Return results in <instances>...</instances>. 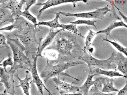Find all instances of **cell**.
I'll list each match as a JSON object with an SVG mask.
<instances>
[{
    "label": "cell",
    "mask_w": 127,
    "mask_h": 95,
    "mask_svg": "<svg viewBox=\"0 0 127 95\" xmlns=\"http://www.w3.org/2000/svg\"><path fill=\"white\" fill-rule=\"evenodd\" d=\"M22 17L18 28L12 32L24 47L26 56L28 57L31 54L32 58L36 56L39 45L43 39L40 38L39 41L37 40L36 35L40 29Z\"/></svg>",
    "instance_id": "6da1fadb"
},
{
    "label": "cell",
    "mask_w": 127,
    "mask_h": 95,
    "mask_svg": "<svg viewBox=\"0 0 127 95\" xmlns=\"http://www.w3.org/2000/svg\"><path fill=\"white\" fill-rule=\"evenodd\" d=\"M68 32L62 30L57 35L53 42L44 50H52L57 53V58L51 60L53 64L73 61L75 57L71 53L73 46L68 38Z\"/></svg>",
    "instance_id": "7a4b0ae2"
},
{
    "label": "cell",
    "mask_w": 127,
    "mask_h": 95,
    "mask_svg": "<svg viewBox=\"0 0 127 95\" xmlns=\"http://www.w3.org/2000/svg\"><path fill=\"white\" fill-rule=\"evenodd\" d=\"M81 64L85 65L84 62L80 60L53 64L51 60L46 58V64L41 72L40 76L45 84L50 78L55 77H60L61 76L69 77L77 81L84 80L77 79L71 76L67 73L64 72L65 70L71 67L77 66Z\"/></svg>",
    "instance_id": "3957f363"
},
{
    "label": "cell",
    "mask_w": 127,
    "mask_h": 95,
    "mask_svg": "<svg viewBox=\"0 0 127 95\" xmlns=\"http://www.w3.org/2000/svg\"><path fill=\"white\" fill-rule=\"evenodd\" d=\"M6 37L7 44L11 49L13 56V65L9 71L19 69L28 70V68L24 67L23 65L26 64L30 68L32 62L24 53L25 50L24 47L17 38H11L8 35Z\"/></svg>",
    "instance_id": "277c9868"
},
{
    "label": "cell",
    "mask_w": 127,
    "mask_h": 95,
    "mask_svg": "<svg viewBox=\"0 0 127 95\" xmlns=\"http://www.w3.org/2000/svg\"><path fill=\"white\" fill-rule=\"evenodd\" d=\"M84 55L78 57L79 60L86 63L89 69L92 67L97 68L104 70L111 69L113 63V58L115 54V52H112L110 57L108 59L103 60L97 59L89 54L86 51L82 49Z\"/></svg>",
    "instance_id": "5b68a950"
},
{
    "label": "cell",
    "mask_w": 127,
    "mask_h": 95,
    "mask_svg": "<svg viewBox=\"0 0 127 95\" xmlns=\"http://www.w3.org/2000/svg\"><path fill=\"white\" fill-rule=\"evenodd\" d=\"M108 6V5L103 7L99 8L95 11L89 12L74 13L59 11L58 13L66 17L73 16L77 18H93L101 20L104 18V16L108 12L111 11Z\"/></svg>",
    "instance_id": "8992f818"
},
{
    "label": "cell",
    "mask_w": 127,
    "mask_h": 95,
    "mask_svg": "<svg viewBox=\"0 0 127 95\" xmlns=\"http://www.w3.org/2000/svg\"><path fill=\"white\" fill-rule=\"evenodd\" d=\"M16 70L5 71L3 68L0 67V82L2 83L5 87L3 93L10 95H14L15 93L14 75Z\"/></svg>",
    "instance_id": "52a82bcc"
},
{
    "label": "cell",
    "mask_w": 127,
    "mask_h": 95,
    "mask_svg": "<svg viewBox=\"0 0 127 95\" xmlns=\"http://www.w3.org/2000/svg\"><path fill=\"white\" fill-rule=\"evenodd\" d=\"M37 57L38 56H36L32 58L33 59L32 65L30 68H28V70L31 72L32 77V82L36 85L39 92L41 95H44L43 88L48 93L50 92L46 87L38 75L36 66Z\"/></svg>",
    "instance_id": "ba28073f"
},
{
    "label": "cell",
    "mask_w": 127,
    "mask_h": 95,
    "mask_svg": "<svg viewBox=\"0 0 127 95\" xmlns=\"http://www.w3.org/2000/svg\"><path fill=\"white\" fill-rule=\"evenodd\" d=\"M53 80L60 94L75 93L79 91V87L62 81L60 80V77H54Z\"/></svg>",
    "instance_id": "9c48e42d"
},
{
    "label": "cell",
    "mask_w": 127,
    "mask_h": 95,
    "mask_svg": "<svg viewBox=\"0 0 127 95\" xmlns=\"http://www.w3.org/2000/svg\"><path fill=\"white\" fill-rule=\"evenodd\" d=\"M25 0H9L5 4V7L10 11L13 17L15 19L21 16L22 9Z\"/></svg>",
    "instance_id": "30bf717a"
},
{
    "label": "cell",
    "mask_w": 127,
    "mask_h": 95,
    "mask_svg": "<svg viewBox=\"0 0 127 95\" xmlns=\"http://www.w3.org/2000/svg\"><path fill=\"white\" fill-rule=\"evenodd\" d=\"M63 30L61 28L55 31L53 28H51L45 39L40 42L39 45L36 56L38 57H42V53L44 50L49 45L53 42L57 34Z\"/></svg>",
    "instance_id": "8fae6325"
},
{
    "label": "cell",
    "mask_w": 127,
    "mask_h": 95,
    "mask_svg": "<svg viewBox=\"0 0 127 95\" xmlns=\"http://www.w3.org/2000/svg\"><path fill=\"white\" fill-rule=\"evenodd\" d=\"M113 62L117 66L116 71L118 70L123 75L127 77V58L122 54L118 52L115 53L113 57Z\"/></svg>",
    "instance_id": "7c38bea8"
},
{
    "label": "cell",
    "mask_w": 127,
    "mask_h": 95,
    "mask_svg": "<svg viewBox=\"0 0 127 95\" xmlns=\"http://www.w3.org/2000/svg\"><path fill=\"white\" fill-rule=\"evenodd\" d=\"M82 1L85 3V0H47L46 2L42 3H38L37 5H43V6L38 12L37 18L39 17L42 12L47 8L53 6H55L60 4L67 3H72L74 7L75 6L76 3L77 2Z\"/></svg>",
    "instance_id": "4fadbf2b"
},
{
    "label": "cell",
    "mask_w": 127,
    "mask_h": 95,
    "mask_svg": "<svg viewBox=\"0 0 127 95\" xmlns=\"http://www.w3.org/2000/svg\"><path fill=\"white\" fill-rule=\"evenodd\" d=\"M98 84L103 85L101 92L104 93L112 92H118L119 90L115 88L113 85L114 79L107 77H99L97 78Z\"/></svg>",
    "instance_id": "5bb4252c"
},
{
    "label": "cell",
    "mask_w": 127,
    "mask_h": 95,
    "mask_svg": "<svg viewBox=\"0 0 127 95\" xmlns=\"http://www.w3.org/2000/svg\"><path fill=\"white\" fill-rule=\"evenodd\" d=\"M90 71L95 76L98 75H102L111 77L115 76L122 77L125 78H127V77L120 73L117 71H109L108 70L103 69L100 68L92 67L89 69Z\"/></svg>",
    "instance_id": "9a60e30c"
},
{
    "label": "cell",
    "mask_w": 127,
    "mask_h": 95,
    "mask_svg": "<svg viewBox=\"0 0 127 95\" xmlns=\"http://www.w3.org/2000/svg\"><path fill=\"white\" fill-rule=\"evenodd\" d=\"M95 76V74L89 71L84 83L82 86L79 87L80 90L78 93H81L82 95H88L90 87L95 84V80H93V78Z\"/></svg>",
    "instance_id": "2e32d148"
},
{
    "label": "cell",
    "mask_w": 127,
    "mask_h": 95,
    "mask_svg": "<svg viewBox=\"0 0 127 95\" xmlns=\"http://www.w3.org/2000/svg\"><path fill=\"white\" fill-rule=\"evenodd\" d=\"M15 19L10 10L4 5L0 7V27L4 23L8 22L13 23Z\"/></svg>",
    "instance_id": "e0dca14e"
},
{
    "label": "cell",
    "mask_w": 127,
    "mask_h": 95,
    "mask_svg": "<svg viewBox=\"0 0 127 95\" xmlns=\"http://www.w3.org/2000/svg\"><path fill=\"white\" fill-rule=\"evenodd\" d=\"M26 73V76L23 79H21L18 75L17 73L15 75V76L19 80V84L15 87H21L22 89L24 92L25 95H30L29 90L30 88L29 81L31 78V77H28V74L29 72V71L27 70L25 72Z\"/></svg>",
    "instance_id": "ac0fdd59"
},
{
    "label": "cell",
    "mask_w": 127,
    "mask_h": 95,
    "mask_svg": "<svg viewBox=\"0 0 127 95\" xmlns=\"http://www.w3.org/2000/svg\"><path fill=\"white\" fill-rule=\"evenodd\" d=\"M54 14L56 15L54 19L50 21L38 22L36 24L35 26L40 25H44L49 27L53 29L58 28H62V26L61 24L60 23L59 21L60 14L58 12H55Z\"/></svg>",
    "instance_id": "d6986e66"
},
{
    "label": "cell",
    "mask_w": 127,
    "mask_h": 95,
    "mask_svg": "<svg viewBox=\"0 0 127 95\" xmlns=\"http://www.w3.org/2000/svg\"><path fill=\"white\" fill-rule=\"evenodd\" d=\"M123 26L127 28V25L123 21L115 22L111 23L106 29L98 31L95 32L96 35L99 33H103L105 34L107 36L109 35L111 31L114 28L116 27Z\"/></svg>",
    "instance_id": "ffe728a7"
},
{
    "label": "cell",
    "mask_w": 127,
    "mask_h": 95,
    "mask_svg": "<svg viewBox=\"0 0 127 95\" xmlns=\"http://www.w3.org/2000/svg\"><path fill=\"white\" fill-rule=\"evenodd\" d=\"M102 41H106L110 43L120 52L127 56V48L126 47H123L117 43L109 40L107 38H103Z\"/></svg>",
    "instance_id": "44dd1931"
},
{
    "label": "cell",
    "mask_w": 127,
    "mask_h": 95,
    "mask_svg": "<svg viewBox=\"0 0 127 95\" xmlns=\"http://www.w3.org/2000/svg\"><path fill=\"white\" fill-rule=\"evenodd\" d=\"M89 33L86 39L85 46L83 49L84 50L86 51L90 47V46L92 45L91 43L92 40L94 36L96 35L95 32H94L91 29H89Z\"/></svg>",
    "instance_id": "7402d4cb"
},
{
    "label": "cell",
    "mask_w": 127,
    "mask_h": 95,
    "mask_svg": "<svg viewBox=\"0 0 127 95\" xmlns=\"http://www.w3.org/2000/svg\"><path fill=\"white\" fill-rule=\"evenodd\" d=\"M96 21H91L90 20L80 19L73 22H69L71 24L76 25L78 24H85L93 26L95 27L96 29V27L95 24V23Z\"/></svg>",
    "instance_id": "603a6c76"
},
{
    "label": "cell",
    "mask_w": 127,
    "mask_h": 95,
    "mask_svg": "<svg viewBox=\"0 0 127 95\" xmlns=\"http://www.w3.org/2000/svg\"><path fill=\"white\" fill-rule=\"evenodd\" d=\"M21 16L24 17L31 21L36 27L35 25L37 24L36 19L30 14L29 11L24 10L23 11H22L21 14Z\"/></svg>",
    "instance_id": "cb8c5ba5"
},
{
    "label": "cell",
    "mask_w": 127,
    "mask_h": 95,
    "mask_svg": "<svg viewBox=\"0 0 127 95\" xmlns=\"http://www.w3.org/2000/svg\"><path fill=\"white\" fill-rule=\"evenodd\" d=\"M8 58L2 62L0 65L2 66L3 68L5 71H7L6 68L8 66H10L11 67H12L13 65V61L12 60V57H11V54L9 53H8L7 55Z\"/></svg>",
    "instance_id": "d4e9b609"
},
{
    "label": "cell",
    "mask_w": 127,
    "mask_h": 95,
    "mask_svg": "<svg viewBox=\"0 0 127 95\" xmlns=\"http://www.w3.org/2000/svg\"><path fill=\"white\" fill-rule=\"evenodd\" d=\"M44 54L48 59L54 60L58 58V54L56 51L52 50H44Z\"/></svg>",
    "instance_id": "484cf974"
},
{
    "label": "cell",
    "mask_w": 127,
    "mask_h": 95,
    "mask_svg": "<svg viewBox=\"0 0 127 95\" xmlns=\"http://www.w3.org/2000/svg\"><path fill=\"white\" fill-rule=\"evenodd\" d=\"M88 95H114L111 93H106L101 92L99 89V87L94 85V87L91 88L89 91Z\"/></svg>",
    "instance_id": "4316f807"
},
{
    "label": "cell",
    "mask_w": 127,
    "mask_h": 95,
    "mask_svg": "<svg viewBox=\"0 0 127 95\" xmlns=\"http://www.w3.org/2000/svg\"><path fill=\"white\" fill-rule=\"evenodd\" d=\"M62 28L63 30H66L76 34L79 32L78 29L76 27V25L73 24L67 25L62 24Z\"/></svg>",
    "instance_id": "83f0119b"
},
{
    "label": "cell",
    "mask_w": 127,
    "mask_h": 95,
    "mask_svg": "<svg viewBox=\"0 0 127 95\" xmlns=\"http://www.w3.org/2000/svg\"><path fill=\"white\" fill-rule=\"evenodd\" d=\"M10 49L6 43V37L4 34L0 33V48Z\"/></svg>",
    "instance_id": "f1b7e54d"
},
{
    "label": "cell",
    "mask_w": 127,
    "mask_h": 95,
    "mask_svg": "<svg viewBox=\"0 0 127 95\" xmlns=\"http://www.w3.org/2000/svg\"><path fill=\"white\" fill-rule=\"evenodd\" d=\"M126 83L124 86L121 89L119 90L116 95H127V78H125Z\"/></svg>",
    "instance_id": "f546056e"
},
{
    "label": "cell",
    "mask_w": 127,
    "mask_h": 95,
    "mask_svg": "<svg viewBox=\"0 0 127 95\" xmlns=\"http://www.w3.org/2000/svg\"><path fill=\"white\" fill-rule=\"evenodd\" d=\"M25 3L26 7L25 9V10H28L30 7L36 2V0H25Z\"/></svg>",
    "instance_id": "4dcf8cb0"
},
{
    "label": "cell",
    "mask_w": 127,
    "mask_h": 95,
    "mask_svg": "<svg viewBox=\"0 0 127 95\" xmlns=\"http://www.w3.org/2000/svg\"><path fill=\"white\" fill-rule=\"evenodd\" d=\"M14 25L13 24H12L0 28V31L6 30L8 31H11L12 30L14 29Z\"/></svg>",
    "instance_id": "1f68e13d"
},
{
    "label": "cell",
    "mask_w": 127,
    "mask_h": 95,
    "mask_svg": "<svg viewBox=\"0 0 127 95\" xmlns=\"http://www.w3.org/2000/svg\"><path fill=\"white\" fill-rule=\"evenodd\" d=\"M49 95H82V94L79 93H67L63 94H52L50 92L48 93Z\"/></svg>",
    "instance_id": "d6a6232c"
},
{
    "label": "cell",
    "mask_w": 127,
    "mask_h": 95,
    "mask_svg": "<svg viewBox=\"0 0 127 95\" xmlns=\"http://www.w3.org/2000/svg\"><path fill=\"white\" fill-rule=\"evenodd\" d=\"M119 14L123 18L124 20L126 23H127V17L124 15L122 13H121L119 10Z\"/></svg>",
    "instance_id": "836d02e7"
},
{
    "label": "cell",
    "mask_w": 127,
    "mask_h": 95,
    "mask_svg": "<svg viewBox=\"0 0 127 95\" xmlns=\"http://www.w3.org/2000/svg\"><path fill=\"white\" fill-rule=\"evenodd\" d=\"M8 0H0V4H2L4 5L6 3V2H7Z\"/></svg>",
    "instance_id": "e575fe53"
},
{
    "label": "cell",
    "mask_w": 127,
    "mask_h": 95,
    "mask_svg": "<svg viewBox=\"0 0 127 95\" xmlns=\"http://www.w3.org/2000/svg\"><path fill=\"white\" fill-rule=\"evenodd\" d=\"M4 59V57H3L2 59H1L0 60V64H1V63L3 61V60Z\"/></svg>",
    "instance_id": "d590c367"
},
{
    "label": "cell",
    "mask_w": 127,
    "mask_h": 95,
    "mask_svg": "<svg viewBox=\"0 0 127 95\" xmlns=\"http://www.w3.org/2000/svg\"><path fill=\"white\" fill-rule=\"evenodd\" d=\"M2 95H10L7 93H3Z\"/></svg>",
    "instance_id": "8d00e7d4"
},
{
    "label": "cell",
    "mask_w": 127,
    "mask_h": 95,
    "mask_svg": "<svg viewBox=\"0 0 127 95\" xmlns=\"http://www.w3.org/2000/svg\"><path fill=\"white\" fill-rule=\"evenodd\" d=\"M3 85V84L2 83L0 82V87Z\"/></svg>",
    "instance_id": "74e56055"
},
{
    "label": "cell",
    "mask_w": 127,
    "mask_h": 95,
    "mask_svg": "<svg viewBox=\"0 0 127 95\" xmlns=\"http://www.w3.org/2000/svg\"><path fill=\"white\" fill-rule=\"evenodd\" d=\"M3 94V93H0V95H2Z\"/></svg>",
    "instance_id": "f35d334b"
}]
</instances>
